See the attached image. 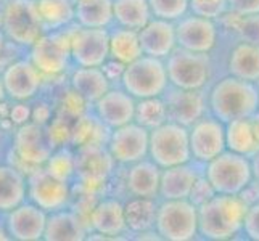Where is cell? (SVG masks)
Here are the masks:
<instances>
[{
	"label": "cell",
	"mask_w": 259,
	"mask_h": 241,
	"mask_svg": "<svg viewBox=\"0 0 259 241\" xmlns=\"http://www.w3.org/2000/svg\"><path fill=\"white\" fill-rule=\"evenodd\" d=\"M209 114L221 122L251 118L259 110V85L224 74L208 87Z\"/></svg>",
	"instance_id": "1"
},
{
	"label": "cell",
	"mask_w": 259,
	"mask_h": 241,
	"mask_svg": "<svg viewBox=\"0 0 259 241\" xmlns=\"http://www.w3.org/2000/svg\"><path fill=\"white\" fill-rule=\"evenodd\" d=\"M248 206L238 195L216 193L198 206V236L209 241L234 239L242 235Z\"/></svg>",
	"instance_id": "2"
},
{
	"label": "cell",
	"mask_w": 259,
	"mask_h": 241,
	"mask_svg": "<svg viewBox=\"0 0 259 241\" xmlns=\"http://www.w3.org/2000/svg\"><path fill=\"white\" fill-rule=\"evenodd\" d=\"M169 85L187 88V90H203L214 80V61L211 53H195L176 47L164 60Z\"/></svg>",
	"instance_id": "3"
},
{
	"label": "cell",
	"mask_w": 259,
	"mask_h": 241,
	"mask_svg": "<svg viewBox=\"0 0 259 241\" xmlns=\"http://www.w3.org/2000/svg\"><path fill=\"white\" fill-rule=\"evenodd\" d=\"M76 23L63 29L44 32L29 47V60L40 71L44 79L63 76L71 68V35L76 29Z\"/></svg>",
	"instance_id": "4"
},
{
	"label": "cell",
	"mask_w": 259,
	"mask_h": 241,
	"mask_svg": "<svg viewBox=\"0 0 259 241\" xmlns=\"http://www.w3.org/2000/svg\"><path fill=\"white\" fill-rule=\"evenodd\" d=\"M0 29L8 42L29 50L44 34L34 0H5L0 7Z\"/></svg>",
	"instance_id": "5"
},
{
	"label": "cell",
	"mask_w": 259,
	"mask_h": 241,
	"mask_svg": "<svg viewBox=\"0 0 259 241\" xmlns=\"http://www.w3.org/2000/svg\"><path fill=\"white\" fill-rule=\"evenodd\" d=\"M121 87L136 100L150 97H161L169 85L164 60L142 55L124 66Z\"/></svg>",
	"instance_id": "6"
},
{
	"label": "cell",
	"mask_w": 259,
	"mask_h": 241,
	"mask_svg": "<svg viewBox=\"0 0 259 241\" xmlns=\"http://www.w3.org/2000/svg\"><path fill=\"white\" fill-rule=\"evenodd\" d=\"M155 230L161 239L192 241L198 238V208L189 200H161L156 208Z\"/></svg>",
	"instance_id": "7"
},
{
	"label": "cell",
	"mask_w": 259,
	"mask_h": 241,
	"mask_svg": "<svg viewBox=\"0 0 259 241\" xmlns=\"http://www.w3.org/2000/svg\"><path fill=\"white\" fill-rule=\"evenodd\" d=\"M53 150L55 148L47 135L46 126L29 121L18 126L13 135L12 156L15 158V163H12V166L28 175L46 164Z\"/></svg>",
	"instance_id": "8"
},
{
	"label": "cell",
	"mask_w": 259,
	"mask_h": 241,
	"mask_svg": "<svg viewBox=\"0 0 259 241\" xmlns=\"http://www.w3.org/2000/svg\"><path fill=\"white\" fill-rule=\"evenodd\" d=\"M148 156L161 169L189 163L192 159L189 129L181 124L166 121L150 130Z\"/></svg>",
	"instance_id": "9"
},
{
	"label": "cell",
	"mask_w": 259,
	"mask_h": 241,
	"mask_svg": "<svg viewBox=\"0 0 259 241\" xmlns=\"http://www.w3.org/2000/svg\"><path fill=\"white\" fill-rule=\"evenodd\" d=\"M204 177L216 193L238 195L253 178L249 158L226 150L204 164Z\"/></svg>",
	"instance_id": "10"
},
{
	"label": "cell",
	"mask_w": 259,
	"mask_h": 241,
	"mask_svg": "<svg viewBox=\"0 0 259 241\" xmlns=\"http://www.w3.org/2000/svg\"><path fill=\"white\" fill-rule=\"evenodd\" d=\"M177 47L195 53H212L221 43L218 20L187 13L174 23Z\"/></svg>",
	"instance_id": "11"
},
{
	"label": "cell",
	"mask_w": 259,
	"mask_h": 241,
	"mask_svg": "<svg viewBox=\"0 0 259 241\" xmlns=\"http://www.w3.org/2000/svg\"><path fill=\"white\" fill-rule=\"evenodd\" d=\"M28 182V198L35 206L47 214L66 209L73 198L71 183L50 175L44 167H39L26 175Z\"/></svg>",
	"instance_id": "12"
},
{
	"label": "cell",
	"mask_w": 259,
	"mask_h": 241,
	"mask_svg": "<svg viewBox=\"0 0 259 241\" xmlns=\"http://www.w3.org/2000/svg\"><path fill=\"white\" fill-rule=\"evenodd\" d=\"M108 28L76 26L71 35V61L74 66L100 68L110 58Z\"/></svg>",
	"instance_id": "13"
},
{
	"label": "cell",
	"mask_w": 259,
	"mask_h": 241,
	"mask_svg": "<svg viewBox=\"0 0 259 241\" xmlns=\"http://www.w3.org/2000/svg\"><path fill=\"white\" fill-rule=\"evenodd\" d=\"M161 97L166 105L167 121L177 122L187 129L209 113L208 88L187 90V88L167 85Z\"/></svg>",
	"instance_id": "14"
},
{
	"label": "cell",
	"mask_w": 259,
	"mask_h": 241,
	"mask_svg": "<svg viewBox=\"0 0 259 241\" xmlns=\"http://www.w3.org/2000/svg\"><path fill=\"white\" fill-rule=\"evenodd\" d=\"M189 143L192 159L200 164H206L227 150L226 124L208 113L189 127Z\"/></svg>",
	"instance_id": "15"
},
{
	"label": "cell",
	"mask_w": 259,
	"mask_h": 241,
	"mask_svg": "<svg viewBox=\"0 0 259 241\" xmlns=\"http://www.w3.org/2000/svg\"><path fill=\"white\" fill-rule=\"evenodd\" d=\"M148 137L150 130L132 121L121 127L111 129L106 150L114 163L129 166L148 156Z\"/></svg>",
	"instance_id": "16"
},
{
	"label": "cell",
	"mask_w": 259,
	"mask_h": 241,
	"mask_svg": "<svg viewBox=\"0 0 259 241\" xmlns=\"http://www.w3.org/2000/svg\"><path fill=\"white\" fill-rule=\"evenodd\" d=\"M2 80L7 97L16 102H28L39 93L46 79L29 58H16L4 68Z\"/></svg>",
	"instance_id": "17"
},
{
	"label": "cell",
	"mask_w": 259,
	"mask_h": 241,
	"mask_svg": "<svg viewBox=\"0 0 259 241\" xmlns=\"http://www.w3.org/2000/svg\"><path fill=\"white\" fill-rule=\"evenodd\" d=\"M113 158L110 156L106 147L100 145H87L79 147L76 153V177L81 180L87 191L95 190L97 186H102L106 182L111 167Z\"/></svg>",
	"instance_id": "18"
},
{
	"label": "cell",
	"mask_w": 259,
	"mask_h": 241,
	"mask_svg": "<svg viewBox=\"0 0 259 241\" xmlns=\"http://www.w3.org/2000/svg\"><path fill=\"white\" fill-rule=\"evenodd\" d=\"M47 212L31 201H24L20 206L7 212L5 230L10 239L39 241L44 238Z\"/></svg>",
	"instance_id": "19"
},
{
	"label": "cell",
	"mask_w": 259,
	"mask_h": 241,
	"mask_svg": "<svg viewBox=\"0 0 259 241\" xmlns=\"http://www.w3.org/2000/svg\"><path fill=\"white\" fill-rule=\"evenodd\" d=\"M204 172V164L190 159L189 163L161 169L159 175V200H185L189 198L195 180Z\"/></svg>",
	"instance_id": "20"
},
{
	"label": "cell",
	"mask_w": 259,
	"mask_h": 241,
	"mask_svg": "<svg viewBox=\"0 0 259 241\" xmlns=\"http://www.w3.org/2000/svg\"><path fill=\"white\" fill-rule=\"evenodd\" d=\"M136 98L124 88H110L94 103V114L106 127L116 129L134 121Z\"/></svg>",
	"instance_id": "21"
},
{
	"label": "cell",
	"mask_w": 259,
	"mask_h": 241,
	"mask_svg": "<svg viewBox=\"0 0 259 241\" xmlns=\"http://www.w3.org/2000/svg\"><path fill=\"white\" fill-rule=\"evenodd\" d=\"M89 225L98 235L108 236L110 239H121V235L127 231L124 220V203L118 198L98 200L89 214Z\"/></svg>",
	"instance_id": "22"
},
{
	"label": "cell",
	"mask_w": 259,
	"mask_h": 241,
	"mask_svg": "<svg viewBox=\"0 0 259 241\" xmlns=\"http://www.w3.org/2000/svg\"><path fill=\"white\" fill-rule=\"evenodd\" d=\"M139 40L144 55L166 60L169 53L177 47L174 23L153 16L139 31Z\"/></svg>",
	"instance_id": "23"
},
{
	"label": "cell",
	"mask_w": 259,
	"mask_h": 241,
	"mask_svg": "<svg viewBox=\"0 0 259 241\" xmlns=\"http://www.w3.org/2000/svg\"><path fill=\"white\" fill-rule=\"evenodd\" d=\"M224 74L259 84V45L240 40L230 42Z\"/></svg>",
	"instance_id": "24"
},
{
	"label": "cell",
	"mask_w": 259,
	"mask_h": 241,
	"mask_svg": "<svg viewBox=\"0 0 259 241\" xmlns=\"http://www.w3.org/2000/svg\"><path fill=\"white\" fill-rule=\"evenodd\" d=\"M159 175H161V167L156 166L151 159L144 158L137 163L129 164L124 177V186L131 196L158 200Z\"/></svg>",
	"instance_id": "25"
},
{
	"label": "cell",
	"mask_w": 259,
	"mask_h": 241,
	"mask_svg": "<svg viewBox=\"0 0 259 241\" xmlns=\"http://www.w3.org/2000/svg\"><path fill=\"white\" fill-rule=\"evenodd\" d=\"M87 238L84 222L76 212L60 209L47 214L44 238L46 241H81Z\"/></svg>",
	"instance_id": "26"
},
{
	"label": "cell",
	"mask_w": 259,
	"mask_h": 241,
	"mask_svg": "<svg viewBox=\"0 0 259 241\" xmlns=\"http://www.w3.org/2000/svg\"><path fill=\"white\" fill-rule=\"evenodd\" d=\"M69 87L81 95L89 105H94L111 88V80L106 77L102 68L76 66L69 77Z\"/></svg>",
	"instance_id": "27"
},
{
	"label": "cell",
	"mask_w": 259,
	"mask_h": 241,
	"mask_svg": "<svg viewBox=\"0 0 259 241\" xmlns=\"http://www.w3.org/2000/svg\"><path fill=\"white\" fill-rule=\"evenodd\" d=\"M28 196L26 175L12 164H0V212L20 206Z\"/></svg>",
	"instance_id": "28"
},
{
	"label": "cell",
	"mask_w": 259,
	"mask_h": 241,
	"mask_svg": "<svg viewBox=\"0 0 259 241\" xmlns=\"http://www.w3.org/2000/svg\"><path fill=\"white\" fill-rule=\"evenodd\" d=\"M44 32L58 31L74 23L73 0H34Z\"/></svg>",
	"instance_id": "29"
},
{
	"label": "cell",
	"mask_w": 259,
	"mask_h": 241,
	"mask_svg": "<svg viewBox=\"0 0 259 241\" xmlns=\"http://www.w3.org/2000/svg\"><path fill=\"white\" fill-rule=\"evenodd\" d=\"M156 198H139L131 196L127 203H124V220H126L127 231L137 235L145 230L155 228L156 219Z\"/></svg>",
	"instance_id": "30"
},
{
	"label": "cell",
	"mask_w": 259,
	"mask_h": 241,
	"mask_svg": "<svg viewBox=\"0 0 259 241\" xmlns=\"http://www.w3.org/2000/svg\"><path fill=\"white\" fill-rule=\"evenodd\" d=\"M111 129L92 113H84L74 121L73 133H71V143L74 147H87V145H100L106 147Z\"/></svg>",
	"instance_id": "31"
},
{
	"label": "cell",
	"mask_w": 259,
	"mask_h": 241,
	"mask_svg": "<svg viewBox=\"0 0 259 241\" xmlns=\"http://www.w3.org/2000/svg\"><path fill=\"white\" fill-rule=\"evenodd\" d=\"M74 23L82 28H110L113 24V0H77Z\"/></svg>",
	"instance_id": "32"
},
{
	"label": "cell",
	"mask_w": 259,
	"mask_h": 241,
	"mask_svg": "<svg viewBox=\"0 0 259 241\" xmlns=\"http://www.w3.org/2000/svg\"><path fill=\"white\" fill-rule=\"evenodd\" d=\"M110 32V60L121 65H129L134 60L144 55L139 40V31L114 26Z\"/></svg>",
	"instance_id": "33"
},
{
	"label": "cell",
	"mask_w": 259,
	"mask_h": 241,
	"mask_svg": "<svg viewBox=\"0 0 259 241\" xmlns=\"http://www.w3.org/2000/svg\"><path fill=\"white\" fill-rule=\"evenodd\" d=\"M153 18L148 0H113V23L140 31Z\"/></svg>",
	"instance_id": "34"
},
{
	"label": "cell",
	"mask_w": 259,
	"mask_h": 241,
	"mask_svg": "<svg viewBox=\"0 0 259 241\" xmlns=\"http://www.w3.org/2000/svg\"><path fill=\"white\" fill-rule=\"evenodd\" d=\"M226 148L246 158H251L259 150L251 118H240L226 124Z\"/></svg>",
	"instance_id": "35"
},
{
	"label": "cell",
	"mask_w": 259,
	"mask_h": 241,
	"mask_svg": "<svg viewBox=\"0 0 259 241\" xmlns=\"http://www.w3.org/2000/svg\"><path fill=\"white\" fill-rule=\"evenodd\" d=\"M167 121V111L163 97H150L140 98L136 102V111H134V122L140 124L147 130H151L161 126Z\"/></svg>",
	"instance_id": "36"
},
{
	"label": "cell",
	"mask_w": 259,
	"mask_h": 241,
	"mask_svg": "<svg viewBox=\"0 0 259 241\" xmlns=\"http://www.w3.org/2000/svg\"><path fill=\"white\" fill-rule=\"evenodd\" d=\"M42 167L50 175L71 183L76 177V153H73L69 147L55 148Z\"/></svg>",
	"instance_id": "37"
},
{
	"label": "cell",
	"mask_w": 259,
	"mask_h": 241,
	"mask_svg": "<svg viewBox=\"0 0 259 241\" xmlns=\"http://www.w3.org/2000/svg\"><path fill=\"white\" fill-rule=\"evenodd\" d=\"M151 15L176 23L189 13V0H148Z\"/></svg>",
	"instance_id": "38"
},
{
	"label": "cell",
	"mask_w": 259,
	"mask_h": 241,
	"mask_svg": "<svg viewBox=\"0 0 259 241\" xmlns=\"http://www.w3.org/2000/svg\"><path fill=\"white\" fill-rule=\"evenodd\" d=\"M73 124L74 121L65 118V116L57 114L55 118L50 119V124L46 126L47 135L52 141L53 148L60 147H69L71 143V133H73Z\"/></svg>",
	"instance_id": "39"
},
{
	"label": "cell",
	"mask_w": 259,
	"mask_h": 241,
	"mask_svg": "<svg viewBox=\"0 0 259 241\" xmlns=\"http://www.w3.org/2000/svg\"><path fill=\"white\" fill-rule=\"evenodd\" d=\"M87 106L89 103L84 98L69 87V90L61 97L60 105L57 108V114H61V116H65V118L76 121L79 116H82L87 111Z\"/></svg>",
	"instance_id": "40"
},
{
	"label": "cell",
	"mask_w": 259,
	"mask_h": 241,
	"mask_svg": "<svg viewBox=\"0 0 259 241\" xmlns=\"http://www.w3.org/2000/svg\"><path fill=\"white\" fill-rule=\"evenodd\" d=\"M189 12L209 20H218L227 12V0H189Z\"/></svg>",
	"instance_id": "41"
},
{
	"label": "cell",
	"mask_w": 259,
	"mask_h": 241,
	"mask_svg": "<svg viewBox=\"0 0 259 241\" xmlns=\"http://www.w3.org/2000/svg\"><path fill=\"white\" fill-rule=\"evenodd\" d=\"M216 195V190L212 188V185L209 183V180L206 177H204V172L196 178L192 190H190V195H189V200L190 203H193L196 208L201 206L203 203H206L208 200H211L212 196Z\"/></svg>",
	"instance_id": "42"
},
{
	"label": "cell",
	"mask_w": 259,
	"mask_h": 241,
	"mask_svg": "<svg viewBox=\"0 0 259 241\" xmlns=\"http://www.w3.org/2000/svg\"><path fill=\"white\" fill-rule=\"evenodd\" d=\"M243 238L259 241V201L249 204L243 219Z\"/></svg>",
	"instance_id": "43"
},
{
	"label": "cell",
	"mask_w": 259,
	"mask_h": 241,
	"mask_svg": "<svg viewBox=\"0 0 259 241\" xmlns=\"http://www.w3.org/2000/svg\"><path fill=\"white\" fill-rule=\"evenodd\" d=\"M31 114H32V108L28 103L18 102L16 105H13L10 108L8 119H10V122L15 124V126H23V124L31 121Z\"/></svg>",
	"instance_id": "44"
},
{
	"label": "cell",
	"mask_w": 259,
	"mask_h": 241,
	"mask_svg": "<svg viewBox=\"0 0 259 241\" xmlns=\"http://www.w3.org/2000/svg\"><path fill=\"white\" fill-rule=\"evenodd\" d=\"M227 10L237 15L259 13V0H227Z\"/></svg>",
	"instance_id": "45"
},
{
	"label": "cell",
	"mask_w": 259,
	"mask_h": 241,
	"mask_svg": "<svg viewBox=\"0 0 259 241\" xmlns=\"http://www.w3.org/2000/svg\"><path fill=\"white\" fill-rule=\"evenodd\" d=\"M52 108L50 105L47 103H40L37 105L35 108H32V114H31V121L32 122H37L40 126H47L52 119Z\"/></svg>",
	"instance_id": "46"
},
{
	"label": "cell",
	"mask_w": 259,
	"mask_h": 241,
	"mask_svg": "<svg viewBox=\"0 0 259 241\" xmlns=\"http://www.w3.org/2000/svg\"><path fill=\"white\" fill-rule=\"evenodd\" d=\"M238 196L245 201L246 206H249V204L259 201V182H256L254 178H251V180L248 182V185L245 186V188L238 193Z\"/></svg>",
	"instance_id": "47"
},
{
	"label": "cell",
	"mask_w": 259,
	"mask_h": 241,
	"mask_svg": "<svg viewBox=\"0 0 259 241\" xmlns=\"http://www.w3.org/2000/svg\"><path fill=\"white\" fill-rule=\"evenodd\" d=\"M249 164H251V174L256 182H259V150L249 158Z\"/></svg>",
	"instance_id": "48"
},
{
	"label": "cell",
	"mask_w": 259,
	"mask_h": 241,
	"mask_svg": "<svg viewBox=\"0 0 259 241\" xmlns=\"http://www.w3.org/2000/svg\"><path fill=\"white\" fill-rule=\"evenodd\" d=\"M251 124H253V130H254V137L257 140V145H259V110L251 116Z\"/></svg>",
	"instance_id": "49"
},
{
	"label": "cell",
	"mask_w": 259,
	"mask_h": 241,
	"mask_svg": "<svg viewBox=\"0 0 259 241\" xmlns=\"http://www.w3.org/2000/svg\"><path fill=\"white\" fill-rule=\"evenodd\" d=\"M5 98H7V92H5V87H4L2 76H0V103H4Z\"/></svg>",
	"instance_id": "50"
},
{
	"label": "cell",
	"mask_w": 259,
	"mask_h": 241,
	"mask_svg": "<svg viewBox=\"0 0 259 241\" xmlns=\"http://www.w3.org/2000/svg\"><path fill=\"white\" fill-rule=\"evenodd\" d=\"M0 239H10V236H8L5 228H0Z\"/></svg>",
	"instance_id": "51"
},
{
	"label": "cell",
	"mask_w": 259,
	"mask_h": 241,
	"mask_svg": "<svg viewBox=\"0 0 259 241\" xmlns=\"http://www.w3.org/2000/svg\"><path fill=\"white\" fill-rule=\"evenodd\" d=\"M73 2H74V4H76V2H77V0H73Z\"/></svg>",
	"instance_id": "52"
},
{
	"label": "cell",
	"mask_w": 259,
	"mask_h": 241,
	"mask_svg": "<svg viewBox=\"0 0 259 241\" xmlns=\"http://www.w3.org/2000/svg\"><path fill=\"white\" fill-rule=\"evenodd\" d=\"M257 85H259V84H257Z\"/></svg>",
	"instance_id": "53"
}]
</instances>
